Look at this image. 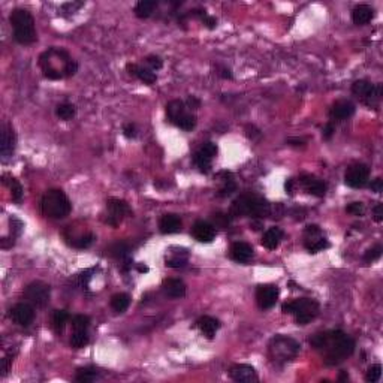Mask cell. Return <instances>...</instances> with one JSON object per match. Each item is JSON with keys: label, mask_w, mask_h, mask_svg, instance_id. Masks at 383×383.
Segmentation results:
<instances>
[{"label": "cell", "mask_w": 383, "mask_h": 383, "mask_svg": "<svg viewBox=\"0 0 383 383\" xmlns=\"http://www.w3.org/2000/svg\"><path fill=\"white\" fill-rule=\"evenodd\" d=\"M310 344L317 350H325V364L335 365L343 362L355 352V341L343 331H328L316 334Z\"/></svg>", "instance_id": "obj_1"}, {"label": "cell", "mask_w": 383, "mask_h": 383, "mask_svg": "<svg viewBox=\"0 0 383 383\" xmlns=\"http://www.w3.org/2000/svg\"><path fill=\"white\" fill-rule=\"evenodd\" d=\"M11 26L14 27V38L21 45H30L36 41L35 20L26 9H14L9 17Z\"/></svg>", "instance_id": "obj_2"}, {"label": "cell", "mask_w": 383, "mask_h": 383, "mask_svg": "<svg viewBox=\"0 0 383 383\" xmlns=\"http://www.w3.org/2000/svg\"><path fill=\"white\" fill-rule=\"evenodd\" d=\"M271 211L270 204L255 195H241L231 207L232 216H249V217H265Z\"/></svg>", "instance_id": "obj_3"}, {"label": "cell", "mask_w": 383, "mask_h": 383, "mask_svg": "<svg viewBox=\"0 0 383 383\" xmlns=\"http://www.w3.org/2000/svg\"><path fill=\"white\" fill-rule=\"evenodd\" d=\"M71 208H72L71 202L62 190L53 189V190H48L42 196L41 210L44 216L50 219H63L71 213Z\"/></svg>", "instance_id": "obj_4"}, {"label": "cell", "mask_w": 383, "mask_h": 383, "mask_svg": "<svg viewBox=\"0 0 383 383\" xmlns=\"http://www.w3.org/2000/svg\"><path fill=\"white\" fill-rule=\"evenodd\" d=\"M282 310L286 314H293L298 325H307L319 314V304L313 299L301 298L290 302H285L282 305Z\"/></svg>", "instance_id": "obj_5"}, {"label": "cell", "mask_w": 383, "mask_h": 383, "mask_svg": "<svg viewBox=\"0 0 383 383\" xmlns=\"http://www.w3.org/2000/svg\"><path fill=\"white\" fill-rule=\"evenodd\" d=\"M270 356L273 358L274 362H289L292 361L298 352H299V344L286 335H276L271 341H270Z\"/></svg>", "instance_id": "obj_6"}, {"label": "cell", "mask_w": 383, "mask_h": 383, "mask_svg": "<svg viewBox=\"0 0 383 383\" xmlns=\"http://www.w3.org/2000/svg\"><path fill=\"white\" fill-rule=\"evenodd\" d=\"M50 286L44 282H33L24 290V298L33 307H45L50 301Z\"/></svg>", "instance_id": "obj_7"}, {"label": "cell", "mask_w": 383, "mask_h": 383, "mask_svg": "<svg viewBox=\"0 0 383 383\" xmlns=\"http://www.w3.org/2000/svg\"><path fill=\"white\" fill-rule=\"evenodd\" d=\"M352 92L353 95L356 96H361L365 103H368L370 106L371 105H376L380 97H382V87L380 86H374L365 80H358L352 84Z\"/></svg>", "instance_id": "obj_8"}, {"label": "cell", "mask_w": 383, "mask_h": 383, "mask_svg": "<svg viewBox=\"0 0 383 383\" xmlns=\"http://www.w3.org/2000/svg\"><path fill=\"white\" fill-rule=\"evenodd\" d=\"M368 175H370V169L362 165V163H356L347 168L344 180L346 184L352 189H361L367 184L368 181Z\"/></svg>", "instance_id": "obj_9"}, {"label": "cell", "mask_w": 383, "mask_h": 383, "mask_svg": "<svg viewBox=\"0 0 383 383\" xmlns=\"http://www.w3.org/2000/svg\"><path fill=\"white\" fill-rule=\"evenodd\" d=\"M279 293H280V290L274 285H261V286H258V289H256L258 305L264 310L274 307L277 299H279Z\"/></svg>", "instance_id": "obj_10"}, {"label": "cell", "mask_w": 383, "mask_h": 383, "mask_svg": "<svg viewBox=\"0 0 383 383\" xmlns=\"http://www.w3.org/2000/svg\"><path fill=\"white\" fill-rule=\"evenodd\" d=\"M304 238H305V247L311 253H317V252H320V250H323L329 246L326 238H323L320 229L316 225L307 226Z\"/></svg>", "instance_id": "obj_11"}, {"label": "cell", "mask_w": 383, "mask_h": 383, "mask_svg": "<svg viewBox=\"0 0 383 383\" xmlns=\"http://www.w3.org/2000/svg\"><path fill=\"white\" fill-rule=\"evenodd\" d=\"M17 145V136L9 124L2 126V142H0V154H2V160L6 162L9 157H12Z\"/></svg>", "instance_id": "obj_12"}, {"label": "cell", "mask_w": 383, "mask_h": 383, "mask_svg": "<svg viewBox=\"0 0 383 383\" xmlns=\"http://www.w3.org/2000/svg\"><path fill=\"white\" fill-rule=\"evenodd\" d=\"M106 207H108V219H106V223L112 225V226H117L123 217L129 213V207L124 201L121 199H117V198H111L108 202H106Z\"/></svg>", "instance_id": "obj_13"}, {"label": "cell", "mask_w": 383, "mask_h": 383, "mask_svg": "<svg viewBox=\"0 0 383 383\" xmlns=\"http://www.w3.org/2000/svg\"><path fill=\"white\" fill-rule=\"evenodd\" d=\"M11 319L21 326H29L35 319V310L33 305L29 302H20L12 307L11 310Z\"/></svg>", "instance_id": "obj_14"}, {"label": "cell", "mask_w": 383, "mask_h": 383, "mask_svg": "<svg viewBox=\"0 0 383 383\" xmlns=\"http://www.w3.org/2000/svg\"><path fill=\"white\" fill-rule=\"evenodd\" d=\"M229 376L232 380L240 382V383H253L258 382V374L256 370L252 365H246V364H238L234 365L229 370Z\"/></svg>", "instance_id": "obj_15"}, {"label": "cell", "mask_w": 383, "mask_h": 383, "mask_svg": "<svg viewBox=\"0 0 383 383\" xmlns=\"http://www.w3.org/2000/svg\"><path fill=\"white\" fill-rule=\"evenodd\" d=\"M192 235L199 243H211L216 238V228L204 220H199L192 228Z\"/></svg>", "instance_id": "obj_16"}, {"label": "cell", "mask_w": 383, "mask_h": 383, "mask_svg": "<svg viewBox=\"0 0 383 383\" xmlns=\"http://www.w3.org/2000/svg\"><path fill=\"white\" fill-rule=\"evenodd\" d=\"M299 183L308 193H311L314 196H323L326 193V184L313 175H302L299 178Z\"/></svg>", "instance_id": "obj_17"}, {"label": "cell", "mask_w": 383, "mask_h": 383, "mask_svg": "<svg viewBox=\"0 0 383 383\" xmlns=\"http://www.w3.org/2000/svg\"><path fill=\"white\" fill-rule=\"evenodd\" d=\"M253 256V247L247 243L238 241L231 246V258L240 264H246Z\"/></svg>", "instance_id": "obj_18"}, {"label": "cell", "mask_w": 383, "mask_h": 383, "mask_svg": "<svg viewBox=\"0 0 383 383\" xmlns=\"http://www.w3.org/2000/svg\"><path fill=\"white\" fill-rule=\"evenodd\" d=\"M353 112H355V105L350 100H338L332 105L329 115L334 120H346L352 117Z\"/></svg>", "instance_id": "obj_19"}, {"label": "cell", "mask_w": 383, "mask_h": 383, "mask_svg": "<svg viewBox=\"0 0 383 383\" xmlns=\"http://www.w3.org/2000/svg\"><path fill=\"white\" fill-rule=\"evenodd\" d=\"M162 289L171 298H183L186 295V285L180 279H166Z\"/></svg>", "instance_id": "obj_20"}, {"label": "cell", "mask_w": 383, "mask_h": 383, "mask_svg": "<svg viewBox=\"0 0 383 383\" xmlns=\"http://www.w3.org/2000/svg\"><path fill=\"white\" fill-rule=\"evenodd\" d=\"M159 229L162 234H175L181 229V220L175 214H165L159 222Z\"/></svg>", "instance_id": "obj_21"}, {"label": "cell", "mask_w": 383, "mask_h": 383, "mask_svg": "<svg viewBox=\"0 0 383 383\" xmlns=\"http://www.w3.org/2000/svg\"><path fill=\"white\" fill-rule=\"evenodd\" d=\"M198 328L201 329V332L207 337V338H213L216 335V332L220 328V322L211 316H204L196 322Z\"/></svg>", "instance_id": "obj_22"}, {"label": "cell", "mask_w": 383, "mask_h": 383, "mask_svg": "<svg viewBox=\"0 0 383 383\" xmlns=\"http://www.w3.org/2000/svg\"><path fill=\"white\" fill-rule=\"evenodd\" d=\"M374 15V9L368 5H359L352 11V20L358 26H364L371 21Z\"/></svg>", "instance_id": "obj_23"}, {"label": "cell", "mask_w": 383, "mask_h": 383, "mask_svg": "<svg viewBox=\"0 0 383 383\" xmlns=\"http://www.w3.org/2000/svg\"><path fill=\"white\" fill-rule=\"evenodd\" d=\"M127 71H129L130 75L139 78V80L144 81L145 84H153V83H156V80H157L156 74L151 72V69H145V68H141V66H138V65H130V63H129V65H127Z\"/></svg>", "instance_id": "obj_24"}, {"label": "cell", "mask_w": 383, "mask_h": 383, "mask_svg": "<svg viewBox=\"0 0 383 383\" xmlns=\"http://www.w3.org/2000/svg\"><path fill=\"white\" fill-rule=\"evenodd\" d=\"M283 238V232L280 228H270L265 234H264V238H262V244L264 247L270 249V250H274L280 241Z\"/></svg>", "instance_id": "obj_25"}, {"label": "cell", "mask_w": 383, "mask_h": 383, "mask_svg": "<svg viewBox=\"0 0 383 383\" xmlns=\"http://www.w3.org/2000/svg\"><path fill=\"white\" fill-rule=\"evenodd\" d=\"M186 112V105L183 100L180 99H175V100H171L168 105H166V115H168V120L171 123H177V120Z\"/></svg>", "instance_id": "obj_26"}, {"label": "cell", "mask_w": 383, "mask_h": 383, "mask_svg": "<svg viewBox=\"0 0 383 383\" xmlns=\"http://www.w3.org/2000/svg\"><path fill=\"white\" fill-rule=\"evenodd\" d=\"M156 6H157V3L154 0H141V2H138V5L135 6V15L138 18H148L153 14Z\"/></svg>", "instance_id": "obj_27"}, {"label": "cell", "mask_w": 383, "mask_h": 383, "mask_svg": "<svg viewBox=\"0 0 383 383\" xmlns=\"http://www.w3.org/2000/svg\"><path fill=\"white\" fill-rule=\"evenodd\" d=\"M75 379H77V382H81V383H92V382L100 379V373H99V370H96V368L87 367V368L78 370Z\"/></svg>", "instance_id": "obj_28"}, {"label": "cell", "mask_w": 383, "mask_h": 383, "mask_svg": "<svg viewBox=\"0 0 383 383\" xmlns=\"http://www.w3.org/2000/svg\"><path fill=\"white\" fill-rule=\"evenodd\" d=\"M130 304V298L127 293H115L111 298V307L115 313H124Z\"/></svg>", "instance_id": "obj_29"}, {"label": "cell", "mask_w": 383, "mask_h": 383, "mask_svg": "<svg viewBox=\"0 0 383 383\" xmlns=\"http://www.w3.org/2000/svg\"><path fill=\"white\" fill-rule=\"evenodd\" d=\"M68 319H69L68 311H65V310H56L54 311V314H53V328L57 334H60L65 329Z\"/></svg>", "instance_id": "obj_30"}, {"label": "cell", "mask_w": 383, "mask_h": 383, "mask_svg": "<svg viewBox=\"0 0 383 383\" xmlns=\"http://www.w3.org/2000/svg\"><path fill=\"white\" fill-rule=\"evenodd\" d=\"M175 126H178V127L183 129V130H192V129H195V126H196V117L192 114V112H187V111H186V112L177 120Z\"/></svg>", "instance_id": "obj_31"}, {"label": "cell", "mask_w": 383, "mask_h": 383, "mask_svg": "<svg viewBox=\"0 0 383 383\" xmlns=\"http://www.w3.org/2000/svg\"><path fill=\"white\" fill-rule=\"evenodd\" d=\"M89 344V334L87 329L86 331H74L72 337H71V346L74 349H83L84 346Z\"/></svg>", "instance_id": "obj_32"}, {"label": "cell", "mask_w": 383, "mask_h": 383, "mask_svg": "<svg viewBox=\"0 0 383 383\" xmlns=\"http://www.w3.org/2000/svg\"><path fill=\"white\" fill-rule=\"evenodd\" d=\"M75 112H77V109L72 103H60L56 109L57 117L62 120H71L75 115Z\"/></svg>", "instance_id": "obj_33"}, {"label": "cell", "mask_w": 383, "mask_h": 383, "mask_svg": "<svg viewBox=\"0 0 383 383\" xmlns=\"http://www.w3.org/2000/svg\"><path fill=\"white\" fill-rule=\"evenodd\" d=\"M5 183L9 186L11 189V195H12V199L15 202H20L21 198H23V189H21V184L15 180V178H9V180H5Z\"/></svg>", "instance_id": "obj_34"}, {"label": "cell", "mask_w": 383, "mask_h": 383, "mask_svg": "<svg viewBox=\"0 0 383 383\" xmlns=\"http://www.w3.org/2000/svg\"><path fill=\"white\" fill-rule=\"evenodd\" d=\"M90 326V317L84 314H78L72 319V328L74 331H86Z\"/></svg>", "instance_id": "obj_35"}, {"label": "cell", "mask_w": 383, "mask_h": 383, "mask_svg": "<svg viewBox=\"0 0 383 383\" xmlns=\"http://www.w3.org/2000/svg\"><path fill=\"white\" fill-rule=\"evenodd\" d=\"M193 162H195V165L199 168V171H201V172H208V171H210V168H211V159H208V157L202 156L199 151L195 154Z\"/></svg>", "instance_id": "obj_36"}, {"label": "cell", "mask_w": 383, "mask_h": 383, "mask_svg": "<svg viewBox=\"0 0 383 383\" xmlns=\"http://www.w3.org/2000/svg\"><path fill=\"white\" fill-rule=\"evenodd\" d=\"M187 262V255L181 256L180 253H174L171 258H166V267L169 268H180V267H184Z\"/></svg>", "instance_id": "obj_37"}, {"label": "cell", "mask_w": 383, "mask_h": 383, "mask_svg": "<svg viewBox=\"0 0 383 383\" xmlns=\"http://www.w3.org/2000/svg\"><path fill=\"white\" fill-rule=\"evenodd\" d=\"M380 376H382V365L374 364L368 368V371L365 374V380L370 382V383H376V382H379Z\"/></svg>", "instance_id": "obj_38"}, {"label": "cell", "mask_w": 383, "mask_h": 383, "mask_svg": "<svg viewBox=\"0 0 383 383\" xmlns=\"http://www.w3.org/2000/svg\"><path fill=\"white\" fill-rule=\"evenodd\" d=\"M199 153H201L202 156L208 157V159H213V157L217 154V145H216L214 142H205V144L201 147Z\"/></svg>", "instance_id": "obj_39"}, {"label": "cell", "mask_w": 383, "mask_h": 383, "mask_svg": "<svg viewBox=\"0 0 383 383\" xmlns=\"http://www.w3.org/2000/svg\"><path fill=\"white\" fill-rule=\"evenodd\" d=\"M93 241H95V235H93V234H87V235H84V237H80V238L74 243V246L78 247V249H87V247H90V246L93 244Z\"/></svg>", "instance_id": "obj_40"}, {"label": "cell", "mask_w": 383, "mask_h": 383, "mask_svg": "<svg viewBox=\"0 0 383 383\" xmlns=\"http://www.w3.org/2000/svg\"><path fill=\"white\" fill-rule=\"evenodd\" d=\"M235 189H237V186H235V183H234V180H225V184L222 186V189H220V196H228V195H231L232 192H235Z\"/></svg>", "instance_id": "obj_41"}, {"label": "cell", "mask_w": 383, "mask_h": 383, "mask_svg": "<svg viewBox=\"0 0 383 383\" xmlns=\"http://www.w3.org/2000/svg\"><path fill=\"white\" fill-rule=\"evenodd\" d=\"M213 220H214V228H226L229 225V217L226 214H222V213H217L213 216Z\"/></svg>", "instance_id": "obj_42"}, {"label": "cell", "mask_w": 383, "mask_h": 383, "mask_svg": "<svg viewBox=\"0 0 383 383\" xmlns=\"http://www.w3.org/2000/svg\"><path fill=\"white\" fill-rule=\"evenodd\" d=\"M380 255H382V246H376V247L370 249V250L365 253L364 259H365L367 262H373V261L379 259V258H380Z\"/></svg>", "instance_id": "obj_43"}, {"label": "cell", "mask_w": 383, "mask_h": 383, "mask_svg": "<svg viewBox=\"0 0 383 383\" xmlns=\"http://www.w3.org/2000/svg\"><path fill=\"white\" fill-rule=\"evenodd\" d=\"M346 211L353 214V216H362L364 214V205L361 202H352L350 205H347Z\"/></svg>", "instance_id": "obj_44"}, {"label": "cell", "mask_w": 383, "mask_h": 383, "mask_svg": "<svg viewBox=\"0 0 383 383\" xmlns=\"http://www.w3.org/2000/svg\"><path fill=\"white\" fill-rule=\"evenodd\" d=\"M145 62H147V65H148L151 69H154V71H157V69H160V68L163 66L162 59L157 57V56H148V57L145 59Z\"/></svg>", "instance_id": "obj_45"}, {"label": "cell", "mask_w": 383, "mask_h": 383, "mask_svg": "<svg viewBox=\"0 0 383 383\" xmlns=\"http://www.w3.org/2000/svg\"><path fill=\"white\" fill-rule=\"evenodd\" d=\"M77 69H78V65H77L74 60H71V62L66 65L65 71H63V77H72V75H75Z\"/></svg>", "instance_id": "obj_46"}, {"label": "cell", "mask_w": 383, "mask_h": 383, "mask_svg": "<svg viewBox=\"0 0 383 383\" xmlns=\"http://www.w3.org/2000/svg\"><path fill=\"white\" fill-rule=\"evenodd\" d=\"M370 189H371L373 192H376V193H380V192L383 190V180H382V178L373 180L371 184H370Z\"/></svg>", "instance_id": "obj_47"}, {"label": "cell", "mask_w": 383, "mask_h": 383, "mask_svg": "<svg viewBox=\"0 0 383 383\" xmlns=\"http://www.w3.org/2000/svg\"><path fill=\"white\" fill-rule=\"evenodd\" d=\"M123 132H124V136H126V138H135V136H136V127H135V124H132V123L126 124L124 129H123Z\"/></svg>", "instance_id": "obj_48"}, {"label": "cell", "mask_w": 383, "mask_h": 383, "mask_svg": "<svg viewBox=\"0 0 383 383\" xmlns=\"http://www.w3.org/2000/svg\"><path fill=\"white\" fill-rule=\"evenodd\" d=\"M373 214H374L376 222H382L383 220V204H377L373 210Z\"/></svg>", "instance_id": "obj_49"}, {"label": "cell", "mask_w": 383, "mask_h": 383, "mask_svg": "<svg viewBox=\"0 0 383 383\" xmlns=\"http://www.w3.org/2000/svg\"><path fill=\"white\" fill-rule=\"evenodd\" d=\"M201 18H202L204 24H205V26H207L208 29H214V27L217 26V20H216V18H213V17H208L207 14H204V15H202Z\"/></svg>", "instance_id": "obj_50"}, {"label": "cell", "mask_w": 383, "mask_h": 383, "mask_svg": "<svg viewBox=\"0 0 383 383\" xmlns=\"http://www.w3.org/2000/svg\"><path fill=\"white\" fill-rule=\"evenodd\" d=\"M111 252H112L114 256H123V255L126 253V246H124L123 243H121V244L118 243V244H115V246L111 249Z\"/></svg>", "instance_id": "obj_51"}, {"label": "cell", "mask_w": 383, "mask_h": 383, "mask_svg": "<svg viewBox=\"0 0 383 383\" xmlns=\"http://www.w3.org/2000/svg\"><path fill=\"white\" fill-rule=\"evenodd\" d=\"M332 133H334V126H332L331 123H328V124L325 126V129H323V138H325V139H329V138L332 136Z\"/></svg>", "instance_id": "obj_52"}, {"label": "cell", "mask_w": 383, "mask_h": 383, "mask_svg": "<svg viewBox=\"0 0 383 383\" xmlns=\"http://www.w3.org/2000/svg\"><path fill=\"white\" fill-rule=\"evenodd\" d=\"M187 105L190 106V108H193V109H196V108H199V105H201V102L196 99V97H193V96H190L189 97V100H187Z\"/></svg>", "instance_id": "obj_53"}, {"label": "cell", "mask_w": 383, "mask_h": 383, "mask_svg": "<svg viewBox=\"0 0 383 383\" xmlns=\"http://www.w3.org/2000/svg\"><path fill=\"white\" fill-rule=\"evenodd\" d=\"M287 142H289L290 145H301V144H304V141H302V139H298V138H289Z\"/></svg>", "instance_id": "obj_54"}, {"label": "cell", "mask_w": 383, "mask_h": 383, "mask_svg": "<svg viewBox=\"0 0 383 383\" xmlns=\"http://www.w3.org/2000/svg\"><path fill=\"white\" fill-rule=\"evenodd\" d=\"M138 271H139V273H147V271H148V268H147L145 265H144V267H142V265H139V267H138Z\"/></svg>", "instance_id": "obj_55"}, {"label": "cell", "mask_w": 383, "mask_h": 383, "mask_svg": "<svg viewBox=\"0 0 383 383\" xmlns=\"http://www.w3.org/2000/svg\"><path fill=\"white\" fill-rule=\"evenodd\" d=\"M349 379V376H346L344 373H341V376H340V380H347Z\"/></svg>", "instance_id": "obj_56"}]
</instances>
